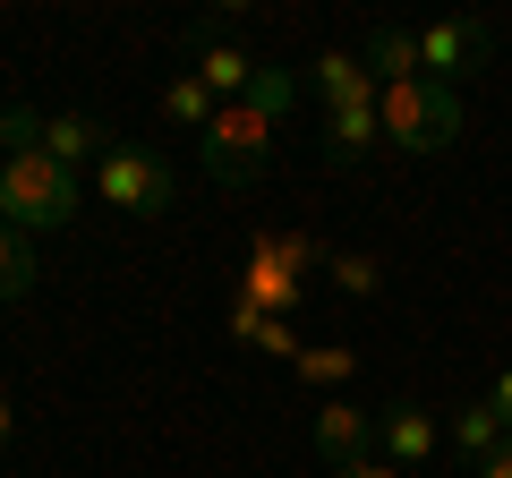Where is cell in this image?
<instances>
[{
	"label": "cell",
	"mask_w": 512,
	"mask_h": 478,
	"mask_svg": "<svg viewBox=\"0 0 512 478\" xmlns=\"http://www.w3.org/2000/svg\"><path fill=\"white\" fill-rule=\"evenodd\" d=\"M291 103H299V77H291V69H256V86L239 94V103H222L214 129L197 137L205 171H214L222 188L265 180V163H274V129L291 120Z\"/></svg>",
	"instance_id": "6da1fadb"
},
{
	"label": "cell",
	"mask_w": 512,
	"mask_h": 478,
	"mask_svg": "<svg viewBox=\"0 0 512 478\" xmlns=\"http://www.w3.org/2000/svg\"><path fill=\"white\" fill-rule=\"evenodd\" d=\"M0 214L18 222V231H60V222L86 214V171L52 163L43 146L0 154Z\"/></svg>",
	"instance_id": "7a4b0ae2"
},
{
	"label": "cell",
	"mask_w": 512,
	"mask_h": 478,
	"mask_svg": "<svg viewBox=\"0 0 512 478\" xmlns=\"http://www.w3.org/2000/svg\"><path fill=\"white\" fill-rule=\"evenodd\" d=\"M376 120H384V146L444 154V146L461 137V94H453V86H427V77H402V86L376 94Z\"/></svg>",
	"instance_id": "3957f363"
},
{
	"label": "cell",
	"mask_w": 512,
	"mask_h": 478,
	"mask_svg": "<svg viewBox=\"0 0 512 478\" xmlns=\"http://www.w3.org/2000/svg\"><path fill=\"white\" fill-rule=\"evenodd\" d=\"M18 146H43L52 163L86 171V163H103V154H111V129H103V120H77V111H60V120H43V111L9 103V111H0V154H18Z\"/></svg>",
	"instance_id": "277c9868"
},
{
	"label": "cell",
	"mask_w": 512,
	"mask_h": 478,
	"mask_svg": "<svg viewBox=\"0 0 512 478\" xmlns=\"http://www.w3.org/2000/svg\"><path fill=\"white\" fill-rule=\"evenodd\" d=\"M94 197L111 205V214H163L171 205V163L154 146H128V137H111V154L94 163Z\"/></svg>",
	"instance_id": "5b68a950"
},
{
	"label": "cell",
	"mask_w": 512,
	"mask_h": 478,
	"mask_svg": "<svg viewBox=\"0 0 512 478\" xmlns=\"http://www.w3.org/2000/svg\"><path fill=\"white\" fill-rule=\"evenodd\" d=\"M410 35H419V77L427 86H461V77H478L487 52H495L487 18H436V26H410Z\"/></svg>",
	"instance_id": "8992f818"
},
{
	"label": "cell",
	"mask_w": 512,
	"mask_h": 478,
	"mask_svg": "<svg viewBox=\"0 0 512 478\" xmlns=\"http://www.w3.org/2000/svg\"><path fill=\"white\" fill-rule=\"evenodd\" d=\"M308 436H316V453H325L333 470H350V461H367V444H376V410H359L350 393H325L316 419H308Z\"/></svg>",
	"instance_id": "52a82bcc"
},
{
	"label": "cell",
	"mask_w": 512,
	"mask_h": 478,
	"mask_svg": "<svg viewBox=\"0 0 512 478\" xmlns=\"http://www.w3.org/2000/svg\"><path fill=\"white\" fill-rule=\"evenodd\" d=\"M376 444H384L393 470H419V461H436L444 419H436V410H419V402H384V410H376Z\"/></svg>",
	"instance_id": "ba28073f"
},
{
	"label": "cell",
	"mask_w": 512,
	"mask_h": 478,
	"mask_svg": "<svg viewBox=\"0 0 512 478\" xmlns=\"http://www.w3.org/2000/svg\"><path fill=\"white\" fill-rule=\"evenodd\" d=\"M308 94H325V111H342V103H376V69H367L359 52H316L308 60Z\"/></svg>",
	"instance_id": "9c48e42d"
},
{
	"label": "cell",
	"mask_w": 512,
	"mask_h": 478,
	"mask_svg": "<svg viewBox=\"0 0 512 478\" xmlns=\"http://www.w3.org/2000/svg\"><path fill=\"white\" fill-rule=\"evenodd\" d=\"M188 77H205V94H214V103H239V94L256 86V60L239 52V43H197Z\"/></svg>",
	"instance_id": "30bf717a"
},
{
	"label": "cell",
	"mask_w": 512,
	"mask_h": 478,
	"mask_svg": "<svg viewBox=\"0 0 512 478\" xmlns=\"http://www.w3.org/2000/svg\"><path fill=\"white\" fill-rule=\"evenodd\" d=\"M376 146H384L376 103H342V111H325V154H333V163H359V154H376Z\"/></svg>",
	"instance_id": "8fae6325"
},
{
	"label": "cell",
	"mask_w": 512,
	"mask_h": 478,
	"mask_svg": "<svg viewBox=\"0 0 512 478\" xmlns=\"http://www.w3.org/2000/svg\"><path fill=\"white\" fill-rule=\"evenodd\" d=\"M43 282V265H35V231H18V222L0 214V299H26Z\"/></svg>",
	"instance_id": "7c38bea8"
},
{
	"label": "cell",
	"mask_w": 512,
	"mask_h": 478,
	"mask_svg": "<svg viewBox=\"0 0 512 478\" xmlns=\"http://www.w3.org/2000/svg\"><path fill=\"white\" fill-rule=\"evenodd\" d=\"M214 94H205V77H171V86H163V120H171V129H188V137H205V129H214Z\"/></svg>",
	"instance_id": "4fadbf2b"
},
{
	"label": "cell",
	"mask_w": 512,
	"mask_h": 478,
	"mask_svg": "<svg viewBox=\"0 0 512 478\" xmlns=\"http://www.w3.org/2000/svg\"><path fill=\"white\" fill-rule=\"evenodd\" d=\"M444 436H453V444H461V453H470V461H487L495 444L512 436V427L495 419V402H461V410H453V427H444Z\"/></svg>",
	"instance_id": "5bb4252c"
},
{
	"label": "cell",
	"mask_w": 512,
	"mask_h": 478,
	"mask_svg": "<svg viewBox=\"0 0 512 478\" xmlns=\"http://www.w3.org/2000/svg\"><path fill=\"white\" fill-rule=\"evenodd\" d=\"M325 274H333V291H342V299H376L384 291V265L367 257V248H333Z\"/></svg>",
	"instance_id": "9a60e30c"
},
{
	"label": "cell",
	"mask_w": 512,
	"mask_h": 478,
	"mask_svg": "<svg viewBox=\"0 0 512 478\" xmlns=\"http://www.w3.org/2000/svg\"><path fill=\"white\" fill-rule=\"evenodd\" d=\"M291 376H299V385H316V393H325V385H342V376H359V350H350V342L299 350V359H291Z\"/></svg>",
	"instance_id": "2e32d148"
},
{
	"label": "cell",
	"mask_w": 512,
	"mask_h": 478,
	"mask_svg": "<svg viewBox=\"0 0 512 478\" xmlns=\"http://www.w3.org/2000/svg\"><path fill=\"white\" fill-rule=\"evenodd\" d=\"M256 350H274V359H299V333H291V316H265V325H256Z\"/></svg>",
	"instance_id": "e0dca14e"
},
{
	"label": "cell",
	"mask_w": 512,
	"mask_h": 478,
	"mask_svg": "<svg viewBox=\"0 0 512 478\" xmlns=\"http://www.w3.org/2000/svg\"><path fill=\"white\" fill-rule=\"evenodd\" d=\"M333 478H410V470H393L384 453H367V461H350V470H333Z\"/></svg>",
	"instance_id": "ac0fdd59"
},
{
	"label": "cell",
	"mask_w": 512,
	"mask_h": 478,
	"mask_svg": "<svg viewBox=\"0 0 512 478\" xmlns=\"http://www.w3.org/2000/svg\"><path fill=\"white\" fill-rule=\"evenodd\" d=\"M487 402H495V419L512 427V368H495V393H487Z\"/></svg>",
	"instance_id": "d6986e66"
},
{
	"label": "cell",
	"mask_w": 512,
	"mask_h": 478,
	"mask_svg": "<svg viewBox=\"0 0 512 478\" xmlns=\"http://www.w3.org/2000/svg\"><path fill=\"white\" fill-rule=\"evenodd\" d=\"M478 478H512V436H504V444H495V453H487V461H478Z\"/></svg>",
	"instance_id": "ffe728a7"
},
{
	"label": "cell",
	"mask_w": 512,
	"mask_h": 478,
	"mask_svg": "<svg viewBox=\"0 0 512 478\" xmlns=\"http://www.w3.org/2000/svg\"><path fill=\"white\" fill-rule=\"evenodd\" d=\"M18 436V402H9V393H0V444Z\"/></svg>",
	"instance_id": "44dd1931"
}]
</instances>
